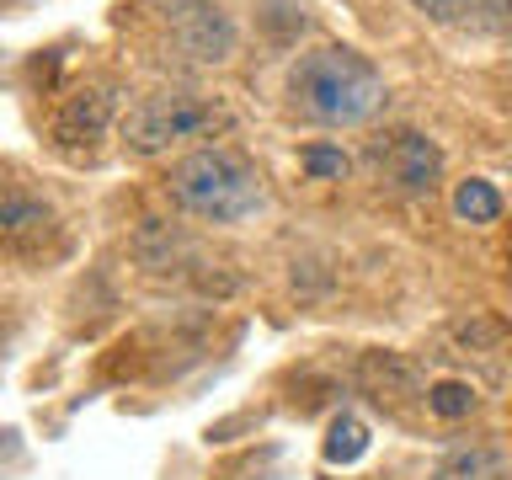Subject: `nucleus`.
<instances>
[{
    "mask_svg": "<svg viewBox=\"0 0 512 480\" xmlns=\"http://www.w3.org/2000/svg\"><path fill=\"white\" fill-rule=\"evenodd\" d=\"M432 480H512V454L496 443H470V448H454Z\"/></svg>",
    "mask_w": 512,
    "mask_h": 480,
    "instance_id": "1a4fd4ad",
    "label": "nucleus"
},
{
    "mask_svg": "<svg viewBox=\"0 0 512 480\" xmlns=\"http://www.w3.org/2000/svg\"><path fill=\"white\" fill-rule=\"evenodd\" d=\"M171 43L198 64H224L235 54L240 32L230 11L214 6V0H171Z\"/></svg>",
    "mask_w": 512,
    "mask_h": 480,
    "instance_id": "39448f33",
    "label": "nucleus"
},
{
    "mask_svg": "<svg viewBox=\"0 0 512 480\" xmlns=\"http://www.w3.org/2000/svg\"><path fill=\"white\" fill-rule=\"evenodd\" d=\"M166 192L176 208H187V214L198 219H214V224H235L262 208V176L246 155L224 150V144H203V150H192L187 160H176L171 176H166Z\"/></svg>",
    "mask_w": 512,
    "mask_h": 480,
    "instance_id": "f03ea898",
    "label": "nucleus"
},
{
    "mask_svg": "<svg viewBox=\"0 0 512 480\" xmlns=\"http://www.w3.org/2000/svg\"><path fill=\"white\" fill-rule=\"evenodd\" d=\"M0 230H6L11 246H27V240L54 230V214H48L43 198H27L22 187H6V198H0Z\"/></svg>",
    "mask_w": 512,
    "mask_h": 480,
    "instance_id": "9d476101",
    "label": "nucleus"
},
{
    "mask_svg": "<svg viewBox=\"0 0 512 480\" xmlns=\"http://www.w3.org/2000/svg\"><path fill=\"white\" fill-rule=\"evenodd\" d=\"M427 22L443 27H480V32H507L512 38V0H411Z\"/></svg>",
    "mask_w": 512,
    "mask_h": 480,
    "instance_id": "6e6552de",
    "label": "nucleus"
},
{
    "mask_svg": "<svg viewBox=\"0 0 512 480\" xmlns=\"http://www.w3.org/2000/svg\"><path fill=\"white\" fill-rule=\"evenodd\" d=\"M112 118H118V96H112L107 86H86L54 112V144L70 150V155H91L96 144L107 139Z\"/></svg>",
    "mask_w": 512,
    "mask_h": 480,
    "instance_id": "423d86ee",
    "label": "nucleus"
},
{
    "mask_svg": "<svg viewBox=\"0 0 512 480\" xmlns=\"http://www.w3.org/2000/svg\"><path fill=\"white\" fill-rule=\"evenodd\" d=\"M368 160L379 166V176H390V187L411 192V198H432L443 182V150L416 128H395L368 144Z\"/></svg>",
    "mask_w": 512,
    "mask_h": 480,
    "instance_id": "20e7f679",
    "label": "nucleus"
},
{
    "mask_svg": "<svg viewBox=\"0 0 512 480\" xmlns=\"http://www.w3.org/2000/svg\"><path fill=\"white\" fill-rule=\"evenodd\" d=\"M368 454V427L358 422V416H336L331 422V438H326V459L331 464H352Z\"/></svg>",
    "mask_w": 512,
    "mask_h": 480,
    "instance_id": "ddd939ff",
    "label": "nucleus"
},
{
    "mask_svg": "<svg viewBox=\"0 0 512 480\" xmlns=\"http://www.w3.org/2000/svg\"><path fill=\"white\" fill-rule=\"evenodd\" d=\"M454 214L464 224H496L502 219V192L491 182H480V176H470V182L454 187Z\"/></svg>",
    "mask_w": 512,
    "mask_h": 480,
    "instance_id": "f8f14e48",
    "label": "nucleus"
},
{
    "mask_svg": "<svg viewBox=\"0 0 512 480\" xmlns=\"http://www.w3.org/2000/svg\"><path fill=\"white\" fill-rule=\"evenodd\" d=\"M235 112L219 102V96H203V91H155V96H139L134 107L123 112V144L128 155H166L171 144H187V139H214V134H230Z\"/></svg>",
    "mask_w": 512,
    "mask_h": 480,
    "instance_id": "7ed1b4c3",
    "label": "nucleus"
},
{
    "mask_svg": "<svg viewBox=\"0 0 512 480\" xmlns=\"http://www.w3.org/2000/svg\"><path fill=\"white\" fill-rule=\"evenodd\" d=\"M384 75L374 59L358 54L352 43H320L288 64V102L310 123L326 128H358L384 107Z\"/></svg>",
    "mask_w": 512,
    "mask_h": 480,
    "instance_id": "f257e3e1",
    "label": "nucleus"
},
{
    "mask_svg": "<svg viewBox=\"0 0 512 480\" xmlns=\"http://www.w3.org/2000/svg\"><path fill=\"white\" fill-rule=\"evenodd\" d=\"M443 342L454 347V358H486V352H496L507 342V331L496 326L491 315H480V310H470V315H459V320H448V331H443Z\"/></svg>",
    "mask_w": 512,
    "mask_h": 480,
    "instance_id": "9b49d317",
    "label": "nucleus"
},
{
    "mask_svg": "<svg viewBox=\"0 0 512 480\" xmlns=\"http://www.w3.org/2000/svg\"><path fill=\"white\" fill-rule=\"evenodd\" d=\"M427 411L443 416V422H459V416L475 411V390H470L464 379H438V384L427 390Z\"/></svg>",
    "mask_w": 512,
    "mask_h": 480,
    "instance_id": "4468645a",
    "label": "nucleus"
},
{
    "mask_svg": "<svg viewBox=\"0 0 512 480\" xmlns=\"http://www.w3.org/2000/svg\"><path fill=\"white\" fill-rule=\"evenodd\" d=\"M299 166L315 176V182H342V176L352 171V160L336 150V144H304L299 150Z\"/></svg>",
    "mask_w": 512,
    "mask_h": 480,
    "instance_id": "2eb2a0df",
    "label": "nucleus"
},
{
    "mask_svg": "<svg viewBox=\"0 0 512 480\" xmlns=\"http://www.w3.org/2000/svg\"><path fill=\"white\" fill-rule=\"evenodd\" d=\"M352 374H358V384H363L374 400H411V395H422V368H416L406 352H379V347H368Z\"/></svg>",
    "mask_w": 512,
    "mask_h": 480,
    "instance_id": "0eeeda50",
    "label": "nucleus"
}]
</instances>
